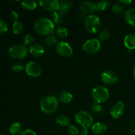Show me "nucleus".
<instances>
[{
    "label": "nucleus",
    "mask_w": 135,
    "mask_h": 135,
    "mask_svg": "<svg viewBox=\"0 0 135 135\" xmlns=\"http://www.w3.org/2000/svg\"><path fill=\"white\" fill-rule=\"evenodd\" d=\"M68 132L70 135H79V131L77 127L73 125H70L68 127Z\"/></svg>",
    "instance_id": "nucleus-32"
},
{
    "label": "nucleus",
    "mask_w": 135,
    "mask_h": 135,
    "mask_svg": "<svg viewBox=\"0 0 135 135\" xmlns=\"http://www.w3.org/2000/svg\"><path fill=\"white\" fill-rule=\"evenodd\" d=\"M79 9L84 14L92 15V13L96 11L95 3L87 1H82L79 5Z\"/></svg>",
    "instance_id": "nucleus-13"
},
{
    "label": "nucleus",
    "mask_w": 135,
    "mask_h": 135,
    "mask_svg": "<svg viewBox=\"0 0 135 135\" xmlns=\"http://www.w3.org/2000/svg\"><path fill=\"white\" fill-rule=\"evenodd\" d=\"M44 42L46 45L49 46H54L55 44H57V38L54 34H50L45 36Z\"/></svg>",
    "instance_id": "nucleus-27"
},
{
    "label": "nucleus",
    "mask_w": 135,
    "mask_h": 135,
    "mask_svg": "<svg viewBox=\"0 0 135 135\" xmlns=\"http://www.w3.org/2000/svg\"><path fill=\"white\" fill-rule=\"evenodd\" d=\"M55 28V25L51 19L45 17L38 18L34 24V30L35 32L42 36L52 34L54 32Z\"/></svg>",
    "instance_id": "nucleus-1"
},
{
    "label": "nucleus",
    "mask_w": 135,
    "mask_h": 135,
    "mask_svg": "<svg viewBox=\"0 0 135 135\" xmlns=\"http://www.w3.org/2000/svg\"><path fill=\"white\" fill-rule=\"evenodd\" d=\"M29 53L35 57H40L44 54V47L40 44H34L30 46V49H29Z\"/></svg>",
    "instance_id": "nucleus-15"
},
{
    "label": "nucleus",
    "mask_w": 135,
    "mask_h": 135,
    "mask_svg": "<svg viewBox=\"0 0 135 135\" xmlns=\"http://www.w3.org/2000/svg\"><path fill=\"white\" fill-rule=\"evenodd\" d=\"M96 11H104L109 9L110 3L108 1H100L95 3Z\"/></svg>",
    "instance_id": "nucleus-25"
},
{
    "label": "nucleus",
    "mask_w": 135,
    "mask_h": 135,
    "mask_svg": "<svg viewBox=\"0 0 135 135\" xmlns=\"http://www.w3.org/2000/svg\"><path fill=\"white\" fill-rule=\"evenodd\" d=\"M112 11L115 14H120L123 12V7L120 3H115L112 6Z\"/></svg>",
    "instance_id": "nucleus-31"
},
{
    "label": "nucleus",
    "mask_w": 135,
    "mask_h": 135,
    "mask_svg": "<svg viewBox=\"0 0 135 135\" xmlns=\"http://www.w3.org/2000/svg\"><path fill=\"white\" fill-rule=\"evenodd\" d=\"M28 50L26 47L22 44L13 45L8 50L9 55L11 58L17 60H22L28 55Z\"/></svg>",
    "instance_id": "nucleus-6"
},
{
    "label": "nucleus",
    "mask_w": 135,
    "mask_h": 135,
    "mask_svg": "<svg viewBox=\"0 0 135 135\" xmlns=\"http://www.w3.org/2000/svg\"><path fill=\"white\" fill-rule=\"evenodd\" d=\"M38 3L40 5L41 7H42L45 10L53 12L58 11L60 1L58 0H54V1L44 0V1H39Z\"/></svg>",
    "instance_id": "nucleus-12"
},
{
    "label": "nucleus",
    "mask_w": 135,
    "mask_h": 135,
    "mask_svg": "<svg viewBox=\"0 0 135 135\" xmlns=\"http://www.w3.org/2000/svg\"><path fill=\"white\" fill-rule=\"evenodd\" d=\"M25 71L28 76L31 77L36 78L39 77L42 73V69L41 66L37 62L34 61H28L25 66Z\"/></svg>",
    "instance_id": "nucleus-8"
},
{
    "label": "nucleus",
    "mask_w": 135,
    "mask_h": 135,
    "mask_svg": "<svg viewBox=\"0 0 135 135\" xmlns=\"http://www.w3.org/2000/svg\"><path fill=\"white\" fill-rule=\"evenodd\" d=\"M8 30V25L3 20H0V33H5Z\"/></svg>",
    "instance_id": "nucleus-34"
},
{
    "label": "nucleus",
    "mask_w": 135,
    "mask_h": 135,
    "mask_svg": "<svg viewBox=\"0 0 135 135\" xmlns=\"http://www.w3.org/2000/svg\"><path fill=\"white\" fill-rule=\"evenodd\" d=\"M34 40H35V38H34V36L32 35V34H26L23 39V43L24 46H32V44L34 43Z\"/></svg>",
    "instance_id": "nucleus-29"
},
{
    "label": "nucleus",
    "mask_w": 135,
    "mask_h": 135,
    "mask_svg": "<svg viewBox=\"0 0 135 135\" xmlns=\"http://www.w3.org/2000/svg\"><path fill=\"white\" fill-rule=\"evenodd\" d=\"M21 6L26 11H33L36 8L37 3L34 0H25L21 2Z\"/></svg>",
    "instance_id": "nucleus-21"
},
{
    "label": "nucleus",
    "mask_w": 135,
    "mask_h": 135,
    "mask_svg": "<svg viewBox=\"0 0 135 135\" xmlns=\"http://www.w3.org/2000/svg\"><path fill=\"white\" fill-rule=\"evenodd\" d=\"M109 36H110V32H109V30L108 29H104L100 32L98 39L100 42H104V41L107 40L109 38Z\"/></svg>",
    "instance_id": "nucleus-28"
},
{
    "label": "nucleus",
    "mask_w": 135,
    "mask_h": 135,
    "mask_svg": "<svg viewBox=\"0 0 135 135\" xmlns=\"http://www.w3.org/2000/svg\"><path fill=\"white\" fill-rule=\"evenodd\" d=\"M11 135H14V134H11Z\"/></svg>",
    "instance_id": "nucleus-42"
},
{
    "label": "nucleus",
    "mask_w": 135,
    "mask_h": 135,
    "mask_svg": "<svg viewBox=\"0 0 135 135\" xmlns=\"http://www.w3.org/2000/svg\"><path fill=\"white\" fill-rule=\"evenodd\" d=\"M84 28L90 34H96L100 30L101 21L100 18L96 15H89L84 18Z\"/></svg>",
    "instance_id": "nucleus-3"
},
{
    "label": "nucleus",
    "mask_w": 135,
    "mask_h": 135,
    "mask_svg": "<svg viewBox=\"0 0 135 135\" xmlns=\"http://www.w3.org/2000/svg\"><path fill=\"white\" fill-rule=\"evenodd\" d=\"M100 79L104 84L107 85H113L116 84L118 80L117 73L112 70H105L102 73Z\"/></svg>",
    "instance_id": "nucleus-9"
},
{
    "label": "nucleus",
    "mask_w": 135,
    "mask_h": 135,
    "mask_svg": "<svg viewBox=\"0 0 135 135\" xmlns=\"http://www.w3.org/2000/svg\"><path fill=\"white\" fill-rule=\"evenodd\" d=\"M11 18L13 20H14L15 21H17L18 18V13L17 11H13L11 13Z\"/></svg>",
    "instance_id": "nucleus-37"
},
{
    "label": "nucleus",
    "mask_w": 135,
    "mask_h": 135,
    "mask_svg": "<svg viewBox=\"0 0 135 135\" xmlns=\"http://www.w3.org/2000/svg\"><path fill=\"white\" fill-rule=\"evenodd\" d=\"M40 109L46 114H51L57 110L59 108V101L54 96H44L40 101Z\"/></svg>",
    "instance_id": "nucleus-2"
},
{
    "label": "nucleus",
    "mask_w": 135,
    "mask_h": 135,
    "mask_svg": "<svg viewBox=\"0 0 135 135\" xmlns=\"http://www.w3.org/2000/svg\"><path fill=\"white\" fill-rule=\"evenodd\" d=\"M21 135H37L36 133L32 129H25V130L22 131V133Z\"/></svg>",
    "instance_id": "nucleus-35"
},
{
    "label": "nucleus",
    "mask_w": 135,
    "mask_h": 135,
    "mask_svg": "<svg viewBox=\"0 0 135 135\" xmlns=\"http://www.w3.org/2000/svg\"><path fill=\"white\" fill-rule=\"evenodd\" d=\"M79 135H89V132H88V129L82 128L81 130L79 131Z\"/></svg>",
    "instance_id": "nucleus-38"
},
{
    "label": "nucleus",
    "mask_w": 135,
    "mask_h": 135,
    "mask_svg": "<svg viewBox=\"0 0 135 135\" xmlns=\"http://www.w3.org/2000/svg\"><path fill=\"white\" fill-rule=\"evenodd\" d=\"M73 98L72 94L68 91H63L58 96V100L63 104H69Z\"/></svg>",
    "instance_id": "nucleus-19"
},
{
    "label": "nucleus",
    "mask_w": 135,
    "mask_h": 135,
    "mask_svg": "<svg viewBox=\"0 0 135 135\" xmlns=\"http://www.w3.org/2000/svg\"><path fill=\"white\" fill-rule=\"evenodd\" d=\"M133 77H134V79H135V66H134V69H133Z\"/></svg>",
    "instance_id": "nucleus-40"
},
{
    "label": "nucleus",
    "mask_w": 135,
    "mask_h": 135,
    "mask_svg": "<svg viewBox=\"0 0 135 135\" xmlns=\"http://www.w3.org/2000/svg\"><path fill=\"white\" fill-rule=\"evenodd\" d=\"M12 30L13 32L15 34H20L24 30V25L21 21H15L12 26Z\"/></svg>",
    "instance_id": "nucleus-26"
},
{
    "label": "nucleus",
    "mask_w": 135,
    "mask_h": 135,
    "mask_svg": "<svg viewBox=\"0 0 135 135\" xmlns=\"http://www.w3.org/2000/svg\"><path fill=\"white\" fill-rule=\"evenodd\" d=\"M55 50L57 53L63 57H71L73 54V50L69 44L63 41L57 43L55 47Z\"/></svg>",
    "instance_id": "nucleus-10"
},
{
    "label": "nucleus",
    "mask_w": 135,
    "mask_h": 135,
    "mask_svg": "<svg viewBox=\"0 0 135 135\" xmlns=\"http://www.w3.org/2000/svg\"><path fill=\"white\" fill-rule=\"evenodd\" d=\"M92 96L94 102L101 104L108 101L109 98V92L104 86L98 85L92 90Z\"/></svg>",
    "instance_id": "nucleus-4"
},
{
    "label": "nucleus",
    "mask_w": 135,
    "mask_h": 135,
    "mask_svg": "<svg viewBox=\"0 0 135 135\" xmlns=\"http://www.w3.org/2000/svg\"><path fill=\"white\" fill-rule=\"evenodd\" d=\"M101 49V43L98 39L92 38L86 41L83 46V50L87 54H94L98 52Z\"/></svg>",
    "instance_id": "nucleus-7"
},
{
    "label": "nucleus",
    "mask_w": 135,
    "mask_h": 135,
    "mask_svg": "<svg viewBox=\"0 0 135 135\" xmlns=\"http://www.w3.org/2000/svg\"><path fill=\"white\" fill-rule=\"evenodd\" d=\"M75 120L82 128L84 129H88L93 125V117L86 111L80 110L76 112L75 115Z\"/></svg>",
    "instance_id": "nucleus-5"
},
{
    "label": "nucleus",
    "mask_w": 135,
    "mask_h": 135,
    "mask_svg": "<svg viewBox=\"0 0 135 135\" xmlns=\"http://www.w3.org/2000/svg\"><path fill=\"white\" fill-rule=\"evenodd\" d=\"M124 19L130 26L135 27V9H129L125 12Z\"/></svg>",
    "instance_id": "nucleus-16"
},
{
    "label": "nucleus",
    "mask_w": 135,
    "mask_h": 135,
    "mask_svg": "<svg viewBox=\"0 0 135 135\" xmlns=\"http://www.w3.org/2000/svg\"><path fill=\"white\" fill-rule=\"evenodd\" d=\"M91 110L94 112V113H96V114H99V113H102L104 109H103V107L102 106L101 104H98V103L94 102L93 104L91 105Z\"/></svg>",
    "instance_id": "nucleus-30"
},
{
    "label": "nucleus",
    "mask_w": 135,
    "mask_h": 135,
    "mask_svg": "<svg viewBox=\"0 0 135 135\" xmlns=\"http://www.w3.org/2000/svg\"><path fill=\"white\" fill-rule=\"evenodd\" d=\"M9 131L12 134L14 135H18L21 134L22 132V126L20 123L15 121L11 124L10 127H9Z\"/></svg>",
    "instance_id": "nucleus-22"
},
{
    "label": "nucleus",
    "mask_w": 135,
    "mask_h": 135,
    "mask_svg": "<svg viewBox=\"0 0 135 135\" xmlns=\"http://www.w3.org/2000/svg\"><path fill=\"white\" fill-rule=\"evenodd\" d=\"M72 9V2L69 0L60 1L58 11L61 15H65L69 13Z\"/></svg>",
    "instance_id": "nucleus-18"
},
{
    "label": "nucleus",
    "mask_w": 135,
    "mask_h": 135,
    "mask_svg": "<svg viewBox=\"0 0 135 135\" xmlns=\"http://www.w3.org/2000/svg\"><path fill=\"white\" fill-rule=\"evenodd\" d=\"M129 130L131 133L135 134V119L131 122L130 125H129Z\"/></svg>",
    "instance_id": "nucleus-36"
},
{
    "label": "nucleus",
    "mask_w": 135,
    "mask_h": 135,
    "mask_svg": "<svg viewBox=\"0 0 135 135\" xmlns=\"http://www.w3.org/2000/svg\"><path fill=\"white\" fill-rule=\"evenodd\" d=\"M108 125L103 122H96L92 125V131L96 135L104 134L108 131Z\"/></svg>",
    "instance_id": "nucleus-14"
},
{
    "label": "nucleus",
    "mask_w": 135,
    "mask_h": 135,
    "mask_svg": "<svg viewBox=\"0 0 135 135\" xmlns=\"http://www.w3.org/2000/svg\"><path fill=\"white\" fill-rule=\"evenodd\" d=\"M124 45L129 51L135 50V34H129L124 38Z\"/></svg>",
    "instance_id": "nucleus-17"
},
{
    "label": "nucleus",
    "mask_w": 135,
    "mask_h": 135,
    "mask_svg": "<svg viewBox=\"0 0 135 135\" xmlns=\"http://www.w3.org/2000/svg\"><path fill=\"white\" fill-rule=\"evenodd\" d=\"M54 33H55V34L57 36L59 37V38H64L68 36L69 31L67 28L64 27V26H57L56 28H55Z\"/></svg>",
    "instance_id": "nucleus-24"
},
{
    "label": "nucleus",
    "mask_w": 135,
    "mask_h": 135,
    "mask_svg": "<svg viewBox=\"0 0 135 135\" xmlns=\"http://www.w3.org/2000/svg\"><path fill=\"white\" fill-rule=\"evenodd\" d=\"M119 2L120 3V4H123V5H129L131 3L132 1H119Z\"/></svg>",
    "instance_id": "nucleus-39"
},
{
    "label": "nucleus",
    "mask_w": 135,
    "mask_h": 135,
    "mask_svg": "<svg viewBox=\"0 0 135 135\" xmlns=\"http://www.w3.org/2000/svg\"><path fill=\"white\" fill-rule=\"evenodd\" d=\"M0 135H3V134H0Z\"/></svg>",
    "instance_id": "nucleus-41"
},
{
    "label": "nucleus",
    "mask_w": 135,
    "mask_h": 135,
    "mask_svg": "<svg viewBox=\"0 0 135 135\" xmlns=\"http://www.w3.org/2000/svg\"><path fill=\"white\" fill-rule=\"evenodd\" d=\"M50 17H51V21L54 22V25H59L63 21V15L61 14L58 11L51 12Z\"/></svg>",
    "instance_id": "nucleus-23"
},
{
    "label": "nucleus",
    "mask_w": 135,
    "mask_h": 135,
    "mask_svg": "<svg viewBox=\"0 0 135 135\" xmlns=\"http://www.w3.org/2000/svg\"><path fill=\"white\" fill-rule=\"evenodd\" d=\"M25 69V68L24 67V66L22 65L21 63H15V64H13V66H12V69H13V71H14L15 72H21V71H23Z\"/></svg>",
    "instance_id": "nucleus-33"
},
{
    "label": "nucleus",
    "mask_w": 135,
    "mask_h": 135,
    "mask_svg": "<svg viewBox=\"0 0 135 135\" xmlns=\"http://www.w3.org/2000/svg\"><path fill=\"white\" fill-rule=\"evenodd\" d=\"M125 104L122 102H117L115 103L110 109V115L113 119L120 118L122 117L125 112Z\"/></svg>",
    "instance_id": "nucleus-11"
},
{
    "label": "nucleus",
    "mask_w": 135,
    "mask_h": 135,
    "mask_svg": "<svg viewBox=\"0 0 135 135\" xmlns=\"http://www.w3.org/2000/svg\"><path fill=\"white\" fill-rule=\"evenodd\" d=\"M56 123L61 127H69L71 125V119L65 115H59L56 118Z\"/></svg>",
    "instance_id": "nucleus-20"
}]
</instances>
